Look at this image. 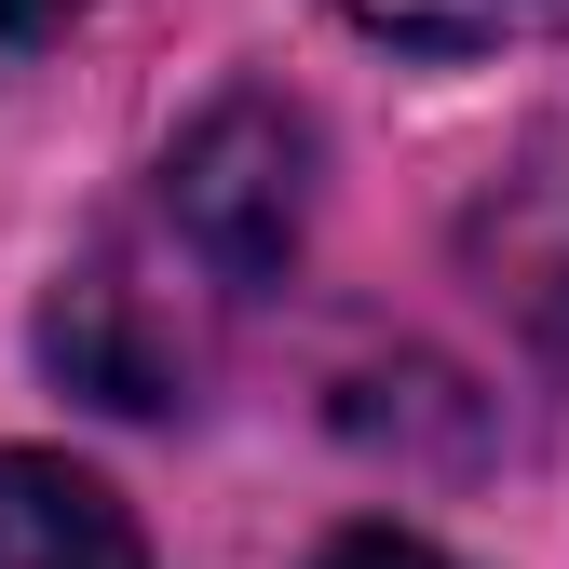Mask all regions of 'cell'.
Instances as JSON below:
<instances>
[{"label": "cell", "mask_w": 569, "mask_h": 569, "mask_svg": "<svg viewBox=\"0 0 569 569\" xmlns=\"http://www.w3.org/2000/svg\"><path fill=\"white\" fill-rule=\"evenodd\" d=\"M0 569H150V542L82 461L0 448Z\"/></svg>", "instance_id": "cell-4"}, {"label": "cell", "mask_w": 569, "mask_h": 569, "mask_svg": "<svg viewBox=\"0 0 569 569\" xmlns=\"http://www.w3.org/2000/svg\"><path fill=\"white\" fill-rule=\"evenodd\" d=\"M150 218L190 244V271L218 284V299H244V284H271L284 258H299L312 231V122L284 96H218L177 150H163V203Z\"/></svg>", "instance_id": "cell-2"}, {"label": "cell", "mask_w": 569, "mask_h": 569, "mask_svg": "<svg viewBox=\"0 0 569 569\" xmlns=\"http://www.w3.org/2000/svg\"><path fill=\"white\" fill-rule=\"evenodd\" d=\"M68 14H96V0H0V54H41Z\"/></svg>", "instance_id": "cell-7"}, {"label": "cell", "mask_w": 569, "mask_h": 569, "mask_svg": "<svg viewBox=\"0 0 569 569\" xmlns=\"http://www.w3.org/2000/svg\"><path fill=\"white\" fill-rule=\"evenodd\" d=\"M312 569H461V556H435V542H420V529H339Z\"/></svg>", "instance_id": "cell-6"}, {"label": "cell", "mask_w": 569, "mask_h": 569, "mask_svg": "<svg viewBox=\"0 0 569 569\" xmlns=\"http://www.w3.org/2000/svg\"><path fill=\"white\" fill-rule=\"evenodd\" d=\"M203 352H218V284L190 271V244L163 218L96 231L82 258L54 271V299H41V367L82 407H122V420L190 407L203 393Z\"/></svg>", "instance_id": "cell-1"}, {"label": "cell", "mask_w": 569, "mask_h": 569, "mask_svg": "<svg viewBox=\"0 0 569 569\" xmlns=\"http://www.w3.org/2000/svg\"><path fill=\"white\" fill-rule=\"evenodd\" d=\"M461 258H475V284H488V299H502L542 352H569V136L516 150V177L475 190Z\"/></svg>", "instance_id": "cell-3"}, {"label": "cell", "mask_w": 569, "mask_h": 569, "mask_svg": "<svg viewBox=\"0 0 569 569\" xmlns=\"http://www.w3.org/2000/svg\"><path fill=\"white\" fill-rule=\"evenodd\" d=\"M367 41H407V54H502L516 28H542L556 0H339Z\"/></svg>", "instance_id": "cell-5"}]
</instances>
